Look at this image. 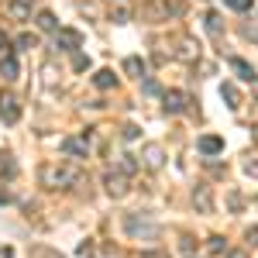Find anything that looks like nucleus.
Wrapping results in <instances>:
<instances>
[{
    "instance_id": "1a4fd4ad",
    "label": "nucleus",
    "mask_w": 258,
    "mask_h": 258,
    "mask_svg": "<svg viewBox=\"0 0 258 258\" xmlns=\"http://www.w3.org/2000/svg\"><path fill=\"white\" fill-rule=\"evenodd\" d=\"M31 7H35V0H11L7 4V14L14 21H28L31 18Z\"/></svg>"
},
{
    "instance_id": "412c9836",
    "label": "nucleus",
    "mask_w": 258,
    "mask_h": 258,
    "mask_svg": "<svg viewBox=\"0 0 258 258\" xmlns=\"http://www.w3.org/2000/svg\"><path fill=\"white\" fill-rule=\"evenodd\" d=\"M220 28H224V24H220L217 11H214V14H207V31H210V35H220Z\"/></svg>"
},
{
    "instance_id": "0eeeda50",
    "label": "nucleus",
    "mask_w": 258,
    "mask_h": 258,
    "mask_svg": "<svg viewBox=\"0 0 258 258\" xmlns=\"http://www.w3.org/2000/svg\"><path fill=\"white\" fill-rule=\"evenodd\" d=\"M55 45L66 48V52H76V48L83 45V35L73 31V28H59V31H55Z\"/></svg>"
},
{
    "instance_id": "f3484780",
    "label": "nucleus",
    "mask_w": 258,
    "mask_h": 258,
    "mask_svg": "<svg viewBox=\"0 0 258 258\" xmlns=\"http://www.w3.org/2000/svg\"><path fill=\"white\" fill-rule=\"evenodd\" d=\"M93 83H97L100 90H110V86H114V83H117V76H114V73H110V69H100L97 76H93Z\"/></svg>"
},
{
    "instance_id": "9d476101",
    "label": "nucleus",
    "mask_w": 258,
    "mask_h": 258,
    "mask_svg": "<svg viewBox=\"0 0 258 258\" xmlns=\"http://www.w3.org/2000/svg\"><path fill=\"white\" fill-rule=\"evenodd\" d=\"M141 159H145V165H148V169H162V162H165V152H162V145H145Z\"/></svg>"
},
{
    "instance_id": "6e6552de",
    "label": "nucleus",
    "mask_w": 258,
    "mask_h": 258,
    "mask_svg": "<svg viewBox=\"0 0 258 258\" xmlns=\"http://www.w3.org/2000/svg\"><path fill=\"white\" fill-rule=\"evenodd\" d=\"M62 152L73 155V159H86L90 145H86V138H62Z\"/></svg>"
},
{
    "instance_id": "a211bd4d",
    "label": "nucleus",
    "mask_w": 258,
    "mask_h": 258,
    "mask_svg": "<svg viewBox=\"0 0 258 258\" xmlns=\"http://www.w3.org/2000/svg\"><path fill=\"white\" fill-rule=\"evenodd\" d=\"M117 172H124V176H135V172H138V159H135V155H120Z\"/></svg>"
},
{
    "instance_id": "6ab92c4d",
    "label": "nucleus",
    "mask_w": 258,
    "mask_h": 258,
    "mask_svg": "<svg viewBox=\"0 0 258 258\" xmlns=\"http://www.w3.org/2000/svg\"><path fill=\"white\" fill-rule=\"evenodd\" d=\"M124 73H131V76H145V62H141L138 55L124 59Z\"/></svg>"
},
{
    "instance_id": "f257e3e1",
    "label": "nucleus",
    "mask_w": 258,
    "mask_h": 258,
    "mask_svg": "<svg viewBox=\"0 0 258 258\" xmlns=\"http://www.w3.org/2000/svg\"><path fill=\"white\" fill-rule=\"evenodd\" d=\"M38 179H41V186H48V189H66V186H73L80 179V169L66 165V162H45L38 169Z\"/></svg>"
},
{
    "instance_id": "7c9ffc66",
    "label": "nucleus",
    "mask_w": 258,
    "mask_h": 258,
    "mask_svg": "<svg viewBox=\"0 0 258 258\" xmlns=\"http://www.w3.org/2000/svg\"><path fill=\"white\" fill-rule=\"evenodd\" d=\"M0 48H7V35H4V28H0Z\"/></svg>"
},
{
    "instance_id": "7ed1b4c3",
    "label": "nucleus",
    "mask_w": 258,
    "mask_h": 258,
    "mask_svg": "<svg viewBox=\"0 0 258 258\" xmlns=\"http://www.w3.org/2000/svg\"><path fill=\"white\" fill-rule=\"evenodd\" d=\"M124 227L135 234V238H159V224H152V220H145V217H138V214H131V217L124 220Z\"/></svg>"
},
{
    "instance_id": "bb28decb",
    "label": "nucleus",
    "mask_w": 258,
    "mask_h": 258,
    "mask_svg": "<svg viewBox=\"0 0 258 258\" xmlns=\"http://www.w3.org/2000/svg\"><path fill=\"white\" fill-rule=\"evenodd\" d=\"M244 172H248V176H258V159L255 162H251V159L244 162Z\"/></svg>"
},
{
    "instance_id": "39448f33",
    "label": "nucleus",
    "mask_w": 258,
    "mask_h": 258,
    "mask_svg": "<svg viewBox=\"0 0 258 258\" xmlns=\"http://www.w3.org/2000/svg\"><path fill=\"white\" fill-rule=\"evenodd\" d=\"M186 103H189V97H186L182 90H165V93H162V107H165L169 114H182Z\"/></svg>"
},
{
    "instance_id": "72a5a7b5",
    "label": "nucleus",
    "mask_w": 258,
    "mask_h": 258,
    "mask_svg": "<svg viewBox=\"0 0 258 258\" xmlns=\"http://www.w3.org/2000/svg\"><path fill=\"white\" fill-rule=\"evenodd\" d=\"M255 141H258V124H255Z\"/></svg>"
},
{
    "instance_id": "cd10ccee",
    "label": "nucleus",
    "mask_w": 258,
    "mask_h": 258,
    "mask_svg": "<svg viewBox=\"0 0 258 258\" xmlns=\"http://www.w3.org/2000/svg\"><path fill=\"white\" fill-rule=\"evenodd\" d=\"M207 248H210V251H220V248H224V238H210V241H207Z\"/></svg>"
},
{
    "instance_id": "423d86ee",
    "label": "nucleus",
    "mask_w": 258,
    "mask_h": 258,
    "mask_svg": "<svg viewBox=\"0 0 258 258\" xmlns=\"http://www.w3.org/2000/svg\"><path fill=\"white\" fill-rule=\"evenodd\" d=\"M103 186H107V193H110V197H127V176H124V172H107V176H103Z\"/></svg>"
},
{
    "instance_id": "a878e982",
    "label": "nucleus",
    "mask_w": 258,
    "mask_h": 258,
    "mask_svg": "<svg viewBox=\"0 0 258 258\" xmlns=\"http://www.w3.org/2000/svg\"><path fill=\"white\" fill-rule=\"evenodd\" d=\"M138 138V127H135V124H127V127H124V141H135Z\"/></svg>"
},
{
    "instance_id": "9b49d317",
    "label": "nucleus",
    "mask_w": 258,
    "mask_h": 258,
    "mask_svg": "<svg viewBox=\"0 0 258 258\" xmlns=\"http://www.w3.org/2000/svg\"><path fill=\"white\" fill-rule=\"evenodd\" d=\"M197 148L203 152V155H217V152H224V141H220L217 135H203Z\"/></svg>"
},
{
    "instance_id": "b1692460",
    "label": "nucleus",
    "mask_w": 258,
    "mask_h": 258,
    "mask_svg": "<svg viewBox=\"0 0 258 258\" xmlns=\"http://www.w3.org/2000/svg\"><path fill=\"white\" fill-rule=\"evenodd\" d=\"M224 4H227L231 11H248V7H251V0H224Z\"/></svg>"
},
{
    "instance_id": "20e7f679",
    "label": "nucleus",
    "mask_w": 258,
    "mask_h": 258,
    "mask_svg": "<svg viewBox=\"0 0 258 258\" xmlns=\"http://www.w3.org/2000/svg\"><path fill=\"white\" fill-rule=\"evenodd\" d=\"M21 117V103L14 93H0V120H7V124H18Z\"/></svg>"
},
{
    "instance_id": "f8f14e48",
    "label": "nucleus",
    "mask_w": 258,
    "mask_h": 258,
    "mask_svg": "<svg viewBox=\"0 0 258 258\" xmlns=\"http://www.w3.org/2000/svg\"><path fill=\"white\" fill-rule=\"evenodd\" d=\"M193 203H197L200 210L207 214V210L214 207V197H210V186H197V189H193Z\"/></svg>"
},
{
    "instance_id": "5701e85b",
    "label": "nucleus",
    "mask_w": 258,
    "mask_h": 258,
    "mask_svg": "<svg viewBox=\"0 0 258 258\" xmlns=\"http://www.w3.org/2000/svg\"><path fill=\"white\" fill-rule=\"evenodd\" d=\"M18 48H21V52L35 48V35H21V38H18Z\"/></svg>"
},
{
    "instance_id": "aec40b11",
    "label": "nucleus",
    "mask_w": 258,
    "mask_h": 258,
    "mask_svg": "<svg viewBox=\"0 0 258 258\" xmlns=\"http://www.w3.org/2000/svg\"><path fill=\"white\" fill-rule=\"evenodd\" d=\"M110 18H114V21H120V24H124V21L131 18V7H127V4L120 0V4H114V7H110Z\"/></svg>"
},
{
    "instance_id": "2f4dec72",
    "label": "nucleus",
    "mask_w": 258,
    "mask_h": 258,
    "mask_svg": "<svg viewBox=\"0 0 258 258\" xmlns=\"http://www.w3.org/2000/svg\"><path fill=\"white\" fill-rule=\"evenodd\" d=\"M227 258H248V255H244V251H231Z\"/></svg>"
},
{
    "instance_id": "473e14b6",
    "label": "nucleus",
    "mask_w": 258,
    "mask_h": 258,
    "mask_svg": "<svg viewBox=\"0 0 258 258\" xmlns=\"http://www.w3.org/2000/svg\"><path fill=\"white\" fill-rule=\"evenodd\" d=\"M251 90H255V97H258V80H255V83H251Z\"/></svg>"
},
{
    "instance_id": "f03ea898",
    "label": "nucleus",
    "mask_w": 258,
    "mask_h": 258,
    "mask_svg": "<svg viewBox=\"0 0 258 258\" xmlns=\"http://www.w3.org/2000/svg\"><path fill=\"white\" fill-rule=\"evenodd\" d=\"M169 14H182V4L179 0H148L145 7H141V18H148V21H165Z\"/></svg>"
},
{
    "instance_id": "ddd939ff",
    "label": "nucleus",
    "mask_w": 258,
    "mask_h": 258,
    "mask_svg": "<svg viewBox=\"0 0 258 258\" xmlns=\"http://www.w3.org/2000/svg\"><path fill=\"white\" fill-rule=\"evenodd\" d=\"M18 73H21V66H18L14 55H4V59H0V76H4V80H18Z\"/></svg>"
},
{
    "instance_id": "4468645a",
    "label": "nucleus",
    "mask_w": 258,
    "mask_h": 258,
    "mask_svg": "<svg viewBox=\"0 0 258 258\" xmlns=\"http://www.w3.org/2000/svg\"><path fill=\"white\" fill-rule=\"evenodd\" d=\"M220 97L227 100V107H231V110H238V107H241V93H238V86H234V83H224V86H220Z\"/></svg>"
},
{
    "instance_id": "4be33fe9",
    "label": "nucleus",
    "mask_w": 258,
    "mask_h": 258,
    "mask_svg": "<svg viewBox=\"0 0 258 258\" xmlns=\"http://www.w3.org/2000/svg\"><path fill=\"white\" fill-rule=\"evenodd\" d=\"M141 90H145V93H148V97H155V93H162V86L155 80H152V76H148V80L141 83Z\"/></svg>"
},
{
    "instance_id": "2eb2a0df",
    "label": "nucleus",
    "mask_w": 258,
    "mask_h": 258,
    "mask_svg": "<svg viewBox=\"0 0 258 258\" xmlns=\"http://www.w3.org/2000/svg\"><path fill=\"white\" fill-rule=\"evenodd\" d=\"M231 69H234V73H238V76H241L244 83H255V80H258V76H255V69H251V66H248L244 59H231Z\"/></svg>"
},
{
    "instance_id": "c756f323",
    "label": "nucleus",
    "mask_w": 258,
    "mask_h": 258,
    "mask_svg": "<svg viewBox=\"0 0 258 258\" xmlns=\"http://www.w3.org/2000/svg\"><path fill=\"white\" fill-rule=\"evenodd\" d=\"M145 258H169V255H162V251H148Z\"/></svg>"
},
{
    "instance_id": "dca6fc26",
    "label": "nucleus",
    "mask_w": 258,
    "mask_h": 258,
    "mask_svg": "<svg viewBox=\"0 0 258 258\" xmlns=\"http://www.w3.org/2000/svg\"><path fill=\"white\" fill-rule=\"evenodd\" d=\"M38 28H41V31H59L55 14H52V11H41V14H38Z\"/></svg>"
},
{
    "instance_id": "393cba45",
    "label": "nucleus",
    "mask_w": 258,
    "mask_h": 258,
    "mask_svg": "<svg viewBox=\"0 0 258 258\" xmlns=\"http://www.w3.org/2000/svg\"><path fill=\"white\" fill-rule=\"evenodd\" d=\"M73 66H76V69H86V66H90V59H86V55H80V52H76V55H73Z\"/></svg>"
},
{
    "instance_id": "c85d7f7f",
    "label": "nucleus",
    "mask_w": 258,
    "mask_h": 258,
    "mask_svg": "<svg viewBox=\"0 0 258 258\" xmlns=\"http://www.w3.org/2000/svg\"><path fill=\"white\" fill-rule=\"evenodd\" d=\"M248 241H251V244H258V227H251V231H248Z\"/></svg>"
}]
</instances>
